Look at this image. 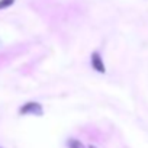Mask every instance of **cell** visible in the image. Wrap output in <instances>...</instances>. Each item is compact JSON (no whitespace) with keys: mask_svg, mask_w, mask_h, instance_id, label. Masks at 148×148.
Returning <instances> with one entry per match:
<instances>
[{"mask_svg":"<svg viewBox=\"0 0 148 148\" xmlns=\"http://www.w3.org/2000/svg\"><path fill=\"white\" fill-rule=\"evenodd\" d=\"M67 147H68V148H86L84 144L80 142V141L76 139V138H70V139L67 141Z\"/></svg>","mask_w":148,"mask_h":148,"instance_id":"obj_3","label":"cell"},{"mask_svg":"<svg viewBox=\"0 0 148 148\" xmlns=\"http://www.w3.org/2000/svg\"><path fill=\"white\" fill-rule=\"evenodd\" d=\"M89 148H96V147H93V145H89Z\"/></svg>","mask_w":148,"mask_h":148,"instance_id":"obj_5","label":"cell"},{"mask_svg":"<svg viewBox=\"0 0 148 148\" xmlns=\"http://www.w3.org/2000/svg\"><path fill=\"white\" fill-rule=\"evenodd\" d=\"M15 3V0H0V10L2 9H6L9 6H12Z\"/></svg>","mask_w":148,"mask_h":148,"instance_id":"obj_4","label":"cell"},{"mask_svg":"<svg viewBox=\"0 0 148 148\" xmlns=\"http://www.w3.org/2000/svg\"><path fill=\"white\" fill-rule=\"evenodd\" d=\"M90 62H92V67L97 71V73H105L106 71V67H105V62L100 57V54L97 51H95L90 57Z\"/></svg>","mask_w":148,"mask_h":148,"instance_id":"obj_2","label":"cell"},{"mask_svg":"<svg viewBox=\"0 0 148 148\" xmlns=\"http://www.w3.org/2000/svg\"><path fill=\"white\" fill-rule=\"evenodd\" d=\"M19 113L21 115H36V116H41L44 113V109H42L41 103H38V102H28L19 109Z\"/></svg>","mask_w":148,"mask_h":148,"instance_id":"obj_1","label":"cell"},{"mask_svg":"<svg viewBox=\"0 0 148 148\" xmlns=\"http://www.w3.org/2000/svg\"><path fill=\"white\" fill-rule=\"evenodd\" d=\"M0 148H3V147H0Z\"/></svg>","mask_w":148,"mask_h":148,"instance_id":"obj_6","label":"cell"}]
</instances>
